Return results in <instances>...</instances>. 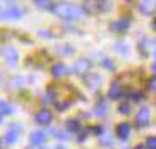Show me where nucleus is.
I'll use <instances>...</instances> for the list:
<instances>
[{
	"mask_svg": "<svg viewBox=\"0 0 156 149\" xmlns=\"http://www.w3.org/2000/svg\"><path fill=\"white\" fill-rule=\"evenodd\" d=\"M122 95V85L119 82H112L109 87V97L111 99H119Z\"/></svg>",
	"mask_w": 156,
	"mask_h": 149,
	"instance_id": "13",
	"label": "nucleus"
},
{
	"mask_svg": "<svg viewBox=\"0 0 156 149\" xmlns=\"http://www.w3.org/2000/svg\"><path fill=\"white\" fill-rule=\"evenodd\" d=\"M24 81H25L24 77H14V79L10 81V87H12V89H20V87H24V85H25Z\"/></svg>",
	"mask_w": 156,
	"mask_h": 149,
	"instance_id": "16",
	"label": "nucleus"
},
{
	"mask_svg": "<svg viewBox=\"0 0 156 149\" xmlns=\"http://www.w3.org/2000/svg\"><path fill=\"white\" fill-rule=\"evenodd\" d=\"M134 149H148V147H144V146H136Z\"/></svg>",
	"mask_w": 156,
	"mask_h": 149,
	"instance_id": "30",
	"label": "nucleus"
},
{
	"mask_svg": "<svg viewBox=\"0 0 156 149\" xmlns=\"http://www.w3.org/2000/svg\"><path fill=\"white\" fill-rule=\"evenodd\" d=\"M35 121H37V124H41V126H47V124L52 122V114L47 111V109H42V111L37 112Z\"/></svg>",
	"mask_w": 156,
	"mask_h": 149,
	"instance_id": "5",
	"label": "nucleus"
},
{
	"mask_svg": "<svg viewBox=\"0 0 156 149\" xmlns=\"http://www.w3.org/2000/svg\"><path fill=\"white\" fill-rule=\"evenodd\" d=\"M4 57L7 59V62L10 65H15L17 61H19V54H17V50H15L14 47H5L4 49Z\"/></svg>",
	"mask_w": 156,
	"mask_h": 149,
	"instance_id": "7",
	"label": "nucleus"
},
{
	"mask_svg": "<svg viewBox=\"0 0 156 149\" xmlns=\"http://www.w3.org/2000/svg\"><path fill=\"white\" fill-rule=\"evenodd\" d=\"M52 99H54V92H52V91H47V94H45V99H44V102H51Z\"/></svg>",
	"mask_w": 156,
	"mask_h": 149,
	"instance_id": "26",
	"label": "nucleus"
},
{
	"mask_svg": "<svg viewBox=\"0 0 156 149\" xmlns=\"http://www.w3.org/2000/svg\"><path fill=\"white\" fill-rule=\"evenodd\" d=\"M99 132H101V136H99V139H101V142H102V144H104V146H111V144H112V139H111V136H109L108 132H104L102 129H101Z\"/></svg>",
	"mask_w": 156,
	"mask_h": 149,
	"instance_id": "18",
	"label": "nucleus"
},
{
	"mask_svg": "<svg viewBox=\"0 0 156 149\" xmlns=\"http://www.w3.org/2000/svg\"><path fill=\"white\" fill-rule=\"evenodd\" d=\"M29 142H30V146H42L45 142V134L42 131L32 132L30 137H29Z\"/></svg>",
	"mask_w": 156,
	"mask_h": 149,
	"instance_id": "10",
	"label": "nucleus"
},
{
	"mask_svg": "<svg viewBox=\"0 0 156 149\" xmlns=\"http://www.w3.org/2000/svg\"><path fill=\"white\" fill-rule=\"evenodd\" d=\"M86 82H87L89 87L98 89L99 85L102 84V77H99V75H87V77H86Z\"/></svg>",
	"mask_w": 156,
	"mask_h": 149,
	"instance_id": "14",
	"label": "nucleus"
},
{
	"mask_svg": "<svg viewBox=\"0 0 156 149\" xmlns=\"http://www.w3.org/2000/svg\"><path fill=\"white\" fill-rule=\"evenodd\" d=\"M128 27H129V20H128V19H119V20H116V22H112V24H111V29H112V30H116V32H126V30H128Z\"/></svg>",
	"mask_w": 156,
	"mask_h": 149,
	"instance_id": "12",
	"label": "nucleus"
},
{
	"mask_svg": "<svg viewBox=\"0 0 156 149\" xmlns=\"http://www.w3.org/2000/svg\"><path fill=\"white\" fill-rule=\"evenodd\" d=\"M153 29H154V30H156V19H154V20H153Z\"/></svg>",
	"mask_w": 156,
	"mask_h": 149,
	"instance_id": "32",
	"label": "nucleus"
},
{
	"mask_svg": "<svg viewBox=\"0 0 156 149\" xmlns=\"http://www.w3.org/2000/svg\"><path fill=\"white\" fill-rule=\"evenodd\" d=\"M59 52H62V54H71L72 52V47H67V45H61V47H57Z\"/></svg>",
	"mask_w": 156,
	"mask_h": 149,
	"instance_id": "24",
	"label": "nucleus"
},
{
	"mask_svg": "<svg viewBox=\"0 0 156 149\" xmlns=\"http://www.w3.org/2000/svg\"><path fill=\"white\" fill-rule=\"evenodd\" d=\"M151 45H153V54H154V57H156V40H154V42H153V44H151Z\"/></svg>",
	"mask_w": 156,
	"mask_h": 149,
	"instance_id": "29",
	"label": "nucleus"
},
{
	"mask_svg": "<svg viewBox=\"0 0 156 149\" xmlns=\"http://www.w3.org/2000/svg\"><path fill=\"white\" fill-rule=\"evenodd\" d=\"M20 129H22V126H20V124H12L10 131H9L7 134H5L4 141L7 142V144H15V142L19 141V132H20Z\"/></svg>",
	"mask_w": 156,
	"mask_h": 149,
	"instance_id": "2",
	"label": "nucleus"
},
{
	"mask_svg": "<svg viewBox=\"0 0 156 149\" xmlns=\"http://www.w3.org/2000/svg\"><path fill=\"white\" fill-rule=\"evenodd\" d=\"M34 2L41 9H54L52 7V0H34Z\"/></svg>",
	"mask_w": 156,
	"mask_h": 149,
	"instance_id": "19",
	"label": "nucleus"
},
{
	"mask_svg": "<svg viewBox=\"0 0 156 149\" xmlns=\"http://www.w3.org/2000/svg\"><path fill=\"white\" fill-rule=\"evenodd\" d=\"M108 111H109L108 102H106V101H99L98 104H96V107H94V116H96V117H104V116L108 114Z\"/></svg>",
	"mask_w": 156,
	"mask_h": 149,
	"instance_id": "11",
	"label": "nucleus"
},
{
	"mask_svg": "<svg viewBox=\"0 0 156 149\" xmlns=\"http://www.w3.org/2000/svg\"><path fill=\"white\" fill-rule=\"evenodd\" d=\"M5 2H12V0H5Z\"/></svg>",
	"mask_w": 156,
	"mask_h": 149,
	"instance_id": "35",
	"label": "nucleus"
},
{
	"mask_svg": "<svg viewBox=\"0 0 156 149\" xmlns=\"http://www.w3.org/2000/svg\"><path fill=\"white\" fill-rule=\"evenodd\" d=\"M20 15H22V9H19V7H10V9H5V10L2 12V17L9 19V20H15V19H19Z\"/></svg>",
	"mask_w": 156,
	"mask_h": 149,
	"instance_id": "8",
	"label": "nucleus"
},
{
	"mask_svg": "<svg viewBox=\"0 0 156 149\" xmlns=\"http://www.w3.org/2000/svg\"><path fill=\"white\" fill-rule=\"evenodd\" d=\"M69 72V69L66 67L64 64H55L54 69H52V74L55 75V77H62V75H66Z\"/></svg>",
	"mask_w": 156,
	"mask_h": 149,
	"instance_id": "15",
	"label": "nucleus"
},
{
	"mask_svg": "<svg viewBox=\"0 0 156 149\" xmlns=\"http://www.w3.org/2000/svg\"><path fill=\"white\" fill-rule=\"evenodd\" d=\"M67 129H69L71 132L79 131V122L76 121V119H69V121H67Z\"/></svg>",
	"mask_w": 156,
	"mask_h": 149,
	"instance_id": "20",
	"label": "nucleus"
},
{
	"mask_svg": "<svg viewBox=\"0 0 156 149\" xmlns=\"http://www.w3.org/2000/svg\"><path fill=\"white\" fill-rule=\"evenodd\" d=\"M149 89H151V91H156V79H151V81H149Z\"/></svg>",
	"mask_w": 156,
	"mask_h": 149,
	"instance_id": "28",
	"label": "nucleus"
},
{
	"mask_svg": "<svg viewBox=\"0 0 156 149\" xmlns=\"http://www.w3.org/2000/svg\"><path fill=\"white\" fill-rule=\"evenodd\" d=\"M146 147L148 149H156V137L154 136L148 137V141H146Z\"/></svg>",
	"mask_w": 156,
	"mask_h": 149,
	"instance_id": "21",
	"label": "nucleus"
},
{
	"mask_svg": "<svg viewBox=\"0 0 156 149\" xmlns=\"http://www.w3.org/2000/svg\"><path fill=\"white\" fill-rule=\"evenodd\" d=\"M156 10V0H141L139 2V12L144 15H151Z\"/></svg>",
	"mask_w": 156,
	"mask_h": 149,
	"instance_id": "4",
	"label": "nucleus"
},
{
	"mask_svg": "<svg viewBox=\"0 0 156 149\" xmlns=\"http://www.w3.org/2000/svg\"><path fill=\"white\" fill-rule=\"evenodd\" d=\"M2 116H4V114H2V112H0V122H2V119H4V117H2Z\"/></svg>",
	"mask_w": 156,
	"mask_h": 149,
	"instance_id": "33",
	"label": "nucleus"
},
{
	"mask_svg": "<svg viewBox=\"0 0 156 149\" xmlns=\"http://www.w3.org/2000/svg\"><path fill=\"white\" fill-rule=\"evenodd\" d=\"M54 134H55V137H57V139H62V141L69 139V134H67V132H64V131H54Z\"/></svg>",
	"mask_w": 156,
	"mask_h": 149,
	"instance_id": "22",
	"label": "nucleus"
},
{
	"mask_svg": "<svg viewBox=\"0 0 156 149\" xmlns=\"http://www.w3.org/2000/svg\"><path fill=\"white\" fill-rule=\"evenodd\" d=\"M0 112H2V114H12V112H14V107H12L9 102L0 101Z\"/></svg>",
	"mask_w": 156,
	"mask_h": 149,
	"instance_id": "17",
	"label": "nucleus"
},
{
	"mask_svg": "<svg viewBox=\"0 0 156 149\" xmlns=\"http://www.w3.org/2000/svg\"><path fill=\"white\" fill-rule=\"evenodd\" d=\"M129 111H131V109H129L128 104H122L121 107H119V112H121V114H129Z\"/></svg>",
	"mask_w": 156,
	"mask_h": 149,
	"instance_id": "25",
	"label": "nucleus"
},
{
	"mask_svg": "<svg viewBox=\"0 0 156 149\" xmlns=\"http://www.w3.org/2000/svg\"><path fill=\"white\" fill-rule=\"evenodd\" d=\"M153 72H154V74H156V62H154V64H153Z\"/></svg>",
	"mask_w": 156,
	"mask_h": 149,
	"instance_id": "31",
	"label": "nucleus"
},
{
	"mask_svg": "<svg viewBox=\"0 0 156 149\" xmlns=\"http://www.w3.org/2000/svg\"><path fill=\"white\" fill-rule=\"evenodd\" d=\"M55 149H64V147H55Z\"/></svg>",
	"mask_w": 156,
	"mask_h": 149,
	"instance_id": "34",
	"label": "nucleus"
},
{
	"mask_svg": "<svg viewBox=\"0 0 156 149\" xmlns=\"http://www.w3.org/2000/svg\"><path fill=\"white\" fill-rule=\"evenodd\" d=\"M89 69H91V62H89L87 59H79V61L74 64L72 71H74L76 74H86Z\"/></svg>",
	"mask_w": 156,
	"mask_h": 149,
	"instance_id": "6",
	"label": "nucleus"
},
{
	"mask_svg": "<svg viewBox=\"0 0 156 149\" xmlns=\"http://www.w3.org/2000/svg\"><path fill=\"white\" fill-rule=\"evenodd\" d=\"M54 14L62 19H72L74 20V19H81L84 15V10L74 4H69V2H59L57 5H54Z\"/></svg>",
	"mask_w": 156,
	"mask_h": 149,
	"instance_id": "1",
	"label": "nucleus"
},
{
	"mask_svg": "<svg viewBox=\"0 0 156 149\" xmlns=\"http://www.w3.org/2000/svg\"><path fill=\"white\" fill-rule=\"evenodd\" d=\"M102 64H104V67H108V71H112V62L109 61V59H104Z\"/></svg>",
	"mask_w": 156,
	"mask_h": 149,
	"instance_id": "27",
	"label": "nucleus"
},
{
	"mask_svg": "<svg viewBox=\"0 0 156 149\" xmlns=\"http://www.w3.org/2000/svg\"><path fill=\"white\" fill-rule=\"evenodd\" d=\"M149 119H151V111L148 107H141L136 114V122L138 126H148L149 124Z\"/></svg>",
	"mask_w": 156,
	"mask_h": 149,
	"instance_id": "3",
	"label": "nucleus"
},
{
	"mask_svg": "<svg viewBox=\"0 0 156 149\" xmlns=\"http://www.w3.org/2000/svg\"><path fill=\"white\" fill-rule=\"evenodd\" d=\"M129 132H131V126L128 124V122H121V124L116 127V134H118L119 139H128L129 137Z\"/></svg>",
	"mask_w": 156,
	"mask_h": 149,
	"instance_id": "9",
	"label": "nucleus"
},
{
	"mask_svg": "<svg viewBox=\"0 0 156 149\" xmlns=\"http://www.w3.org/2000/svg\"><path fill=\"white\" fill-rule=\"evenodd\" d=\"M116 50L122 52V54H128V52H129V47H128V45H122V44H118V45H116Z\"/></svg>",
	"mask_w": 156,
	"mask_h": 149,
	"instance_id": "23",
	"label": "nucleus"
}]
</instances>
